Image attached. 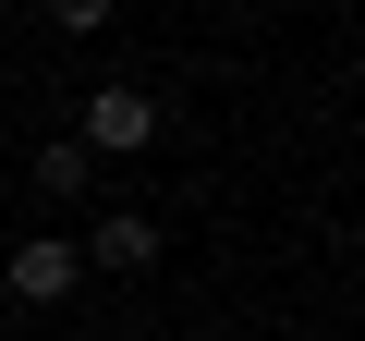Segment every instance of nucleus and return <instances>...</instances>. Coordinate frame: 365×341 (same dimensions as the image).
<instances>
[{
    "label": "nucleus",
    "mask_w": 365,
    "mask_h": 341,
    "mask_svg": "<svg viewBox=\"0 0 365 341\" xmlns=\"http://www.w3.org/2000/svg\"><path fill=\"white\" fill-rule=\"evenodd\" d=\"M73 146H86V158H134V146H158V98H146V86H98L86 122H73Z\"/></svg>",
    "instance_id": "f257e3e1"
},
{
    "label": "nucleus",
    "mask_w": 365,
    "mask_h": 341,
    "mask_svg": "<svg viewBox=\"0 0 365 341\" xmlns=\"http://www.w3.org/2000/svg\"><path fill=\"white\" fill-rule=\"evenodd\" d=\"M73 256H86V268H158V220H146V208H110Z\"/></svg>",
    "instance_id": "7ed1b4c3"
},
{
    "label": "nucleus",
    "mask_w": 365,
    "mask_h": 341,
    "mask_svg": "<svg viewBox=\"0 0 365 341\" xmlns=\"http://www.w3.org/2000/svg\"><path fill=\"white\" fill-rule=\"evenodd\" d=\"M110 13H122V0H49V25H61V37H98Z\"/></svg>",
    "instance_id": "39448f33"
},
{
    "label": "nucleus",
    "mask_w": 365,
    "mask_h": 341,
    "mask_svg": "<svg viewBox=\"0 0 365 341\" xmlns=\"http://www.w3.org/2000/svg\"><path fill=\"white\" fill-rule=\"evenodd\" d=\"M86 183H98L86 146H37V195H86Z\"/></svg>",
    "instance_id": "20e7f679"
},
{
    "label": "nucleus",
    "mask_w": 365,
    "mask_h": 341,
    "mask_svg": "<svg viewBox=\"0 0 365 341\" xmlns=\"http://www.w3.org/2000/svg\"><path fill=\"white\" fill-rule=\"evenodd\" d=\"M73 280H86L73 244H13V256H0V292H13V305H73Z\"/></svg>",
    "instance_id": "f03ea898"
}]
</instances>
